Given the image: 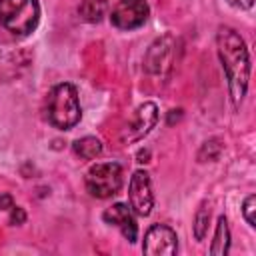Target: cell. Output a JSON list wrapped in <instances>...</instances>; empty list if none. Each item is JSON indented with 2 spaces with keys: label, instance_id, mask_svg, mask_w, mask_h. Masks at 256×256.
I'll return each instance as SVG.
<instances>
[{
  "label": "cell",
  "instance_id": "6da1fadb",
  "mask_svg": "<svg viewBox=\"0 0 256 256\" xmlns=\"http://www.w3.org/2000/svg\"><path fill=\"white\" fill-rule=\"evenodd\" d=\"M216 50L222 64V70L228 80V94L238 108L246 96L250 80V54L244 38L230 26H220L216 34Z\"/></svg>",
  "mask_w": 256,
  "mask_h": 256
},
{
  "label": "cell",
  "instance_id": "7a4b0ae2",
  "mask_svg": "<svg viewBox=\"0 0 256 256\" xmlns=\"http://www.w3.org/2000/svg\"><path fill=\"white\" fill-rule=\"evenodd\" d=\"M46 118L58 130L74 128L82 118L78 92L72 84H56L46 96Z\"/></svg>",
  "mask_w": 256,
  "mask_h": 256
},
{
  "label": "cell",
  "instance_id": "3957f363",
  "mask_svg": "<svg viewBox=\"0 0 256 256\" xmlns=\"http://www.w3.org/2000/svg\"><path fill=\"white\" fill-rule=\"evenodd\" d=\"M40 22L38 0H0V26L12 36L24 38Z\"/></svg>",
  "mask_w": 256,
  "mask_h": 256
},
{
  "label": "cell",
  "instance_id": "277c9868",
  "mask_svg": "<svg viewBox=\"0 0 256 256\" xmlns=\"http://www.w3.org/2000/svg\"><path fill=\"white\" fill-rule=\"evenodd\" d=\"M122 188V166L118 162H96L86 172V190L94 198H110Z\"/></svg>",
  "mask_w": 256,
  "mask_h": 256
},
{
  "label": "cell",
  "instance_id": "5b68a950",
  "mask_svg": "<svg viewBox=\"0 0 256 256\" xmlns=\"http://www.w3.org/2000/svg\"><path fill=\"white\" fill-rule=\"evenodd\" d=\"M150 16V6L146 0H118L110 12V22L118 30L140 28Z\"/></svg>",
  "mask_w": 256,
  "mask_h": 256
},
{
  "label": "cell",
  "instance_id": "8992f818",
  "mask_svg": "<svg viewBox=\"0 0 256 256\" xmlns=\"http://www.w3.org/2000/svg\"><path fill=\"white\" fill-rule=\"evenodd\" d=\"M128 202L136 216H150L154 208V194H152V182L146 170H136L130 176L128 184Z\"/></svg>",
  "mask_w": 256,
  "mask_h": 256
},
{
  "label": "cell",
  "instance_id": "52a82bcc",
  "mask_svg": "<svg viewBox=\"0 0 256 256\" xmlns=\"http://www.w3.org/2000/svg\"><path fill=\"white\" fill-rule=\"evenodd\" d=\"M176 56V38L172 34H164L152 42L144 56V66L150 74H164L172 68Z\"/></svg>",
  "mask_w": 256,
  "mask_h": 256
},
{
  "label": "cell",
  "instance_id": "ba28073f",
  "mask_svg": "<svg viewBox=\"0 0 256 256\" xmlns=\"http://www.w3.org/2000/svg\"><path fill=\"white\" fill-rule=\"evenodd\" d=\"M142 252L148 256H174L178 252V236L166 224H154L144 234Z\"/></svg>",
  "mask_w": 256,
  "mask_h": 256
},
{
  "label": "cell",
  "instance_id": "9c48e42d",
  "mask_svg": "<svg viewBox=\"0 0 256 256\" xmlns=\"http://www.w3.org/2000/svg\"><path fill=\"white\" fill-rule=\"evenodd\" d=\"M158 122V108L154 102H144L136 108L134 116L130 118V122L126 124L124 132H122V142L130 144V142H138L142 140L146 134H150V130L156 126Z\"/></svg>",
  "mask_w": 256,
  "mask_h": 256
},
{
  "label": "cell",
  "instance_id": "30bf717a",
  "mask_svg": "<svg viewBox=\"0 0 256 256\" xmlns=\"http://www.w3.org/2000/svg\"><path fill=\"white\" fill-rule=\"evenodd\" d=\"M102 218H104L106 224L116 226L128 242H136V238H138V224H136V218H134V212H132L130 204L116 202V204H112L110 208L104 210Z\"/></svg>",
  "mask_w": 256,
  "mask_h": 256
},
{
  "label": "cell",
  "instance_id": "8fae6325",
  "mask_svg": "<svg viewBox=\"0 0 256 256\" xmlns=\"http://www.w3.org/2000/svg\"><path fill=\"white\" fill-rule=\"evenodd\" d=\"M230 250V228H228V220L226 216H220L216 222V232H214V240L210 244V254L214 256H224Z\"/></svg>",
  "mask_w": 256,
  "mask_h": 256
},
{
  "label": "cell",
  "instance_id": "7c38bea8",
  "mask_svg": "<svg viewBox=\"0 0 256 256\" xmlns=\"http://www.w3.org/2000/svg\"><path fill=\"white\" fill-rule=\"evenodd\" d=\"M108 10V0H82L78 6V14L84 22L96 24L106 16Z\"/></svg>",
  "mask_w": 256,
  "mask_h": 256
},
{
  "label": "cell",
  "instance_id": "4fadbf2b",
  "mask_svg": "<svg viewBox=\"0 0 256 256\" xmlns=\"http://www.w3.org/2000/svg\"><path fill=\"white\" fill-rule=\"evenodd\" d=\"M72 150L82 160H94L102 154V142L96 136H84V138H78L72 144Z\"/></svg>",
  "mask_w": 256,
  "mask_h": 256
},
{
  "label": "cell",
  "instance_id": "5bb4252c",
  "mask_svg": "<svg viewBox=\"0 0 256 256\" xmlns=\"http://www.w3.org/2000/svg\"><path fill=\"white\" fill-rule=\"evenodd\" d=\"M208 222H210V208L208 204L204 202L198 212L194 214V224H192V230H194V238L196 240H204L206 232H208Z\"/></svg>",
  "mask_w": 256,
  "mask_h": 256
},
{
  "label": "cell",
  "instance_id": "9a60e30c",
  "mask_svg": "<svg viewBox=\"0 0 256 256\" xmlns=\"http://www.w3.org/2000/svg\"><path fill=\"white\" fill-rule=\"evenodd\" d=\"M254 210H256V196H254V194H250V196L244 200V204H242V216H244L246 224H248V226H252V228L256 226Z\"/></svg>",
  "mask_w": 256,
  "mask_h": 256
},
{
  "label": "cell",
  "instance_id": "2e32d148",
  "mask_svg": "<svg viewBox=\"0 0 256 256\" xmlns=\"http://www.w3.org/2000/svg\"><path fill=\"white\" fill-rule=\"evenodd\" d=\"M10 224H22L24 222V218H26V214H24V210L20 208V206H12L10 208Z\"/></svg>",
  "mask_w": 256,
  "mask_h": 256
},
{
  "label": "cell",
  "instance_id": "e0dca14e",
  "mask_svg": "<svg viewBox=\"0 0 256 256\" xmlns=\"http://www.w3.org/2000/svg\"><path fill=\"white\" fill-rule=\"evenodd\" d=\"M226 2L234 8H238V10H250L252 4H254V0H226Z\"/></svg>",
  "mask_w": 256,
  "mask_h": 256
},
{
  "label": "cell",
  "instance_id": "ac0fdd59",
  "mask_svg": "<svg viewBox=\"0 0 256 256\" xmlns=\"http://www.w3.org/2000/svg\"><path fill=\"white\" fill-rule=\"evenodd\" d=\"M12 206H14V204H12V198H10L8 194H2V196H0V208H2V210H10Z\"/></svg>",
  "mask_w": 256,
  "mask_h": 256
}]
</instances>
